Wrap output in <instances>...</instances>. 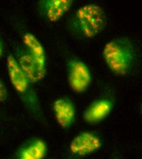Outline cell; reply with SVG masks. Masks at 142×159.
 I'll return each mask as SVG.
<instances>
[{
    "instance_id": "cell-14",
    "label": "cell",
    "mask_w": 142,
    "mask_h": 159,
    "mask_svg": "<svg viewBox=\"0 0 142 159\" xmlns=\"http://www.w3.org/2000/svg\"><path fill=\"white\" fill-rule=\"evenodd\" d=\"M140 111H141V115H142V106H141V109H140Z\"/></svg>"
},
{
    "instance_id": "cell-7",
    "label": "cell",
    "mask_w": 142,
    "mask_h": 159,
    "mask_svg": "<svg viewBox=\"0 0 142 159\" xmlns=\"http://www.w3.org/2000/svg\"><path fill=\"white\" fill-rule=\"evenodd\" d=\"M113 103L107 98H98L93 100L84 111L83 117L86 123L95 125L105 119L111 113Z\"/></svg>"
},
{
    "instance_id": "cell-12",
    "label": "cell",
    "mask_w": 142,
    "mask_h": 159,
    "mask_svg": "<svg viewBox=\"0 0 142 159\" xmlns=\"http://www.w3.org/2000/svg\"><path fill=\"white\" fill-rule=\"evenodd\" d=\"M7 98V91L4 83L0 79V102H3Z\"/></svg>"
},
{
    "instance_id": "cell-3",
    "label": "cell",
    "mask_w": 142,
    "mask_h": 159,
    "mask_svg": "<svg viewBox=\"0 0 142 159\" xmlns=\"http://www.w3.org/2000/svg\"><path fill=\"white\" fill-rule=\"evenodd\" d=\"M67 68L68 82L71 89L77 93L85 92L92 80L89 67L80 58H72L69 60Z\"/></svg>"
},
{
    "instance_id": "cell-4",
    "label": "cell",
    "mask_w": 142,
    "mask_h": 159,
    "mask_svg": "<svg viewBox=\"0 0 142 159\" xmlns=\"http://www.w3.org/2000/svg\"><path fill=\"white\" fill-rule=\"evenodd\" d=\"M102 146V140L98 135L85 131L80 132L72 139L69 149L73 156L84 157L98 151Z\"/></svg>"
},
{
    "instance_id": "cell-13",
    "label": "cell",
    "mask_w": 142,
    "mask_h": 159,
    "mask_svg": "<svg viewBox=\"0 0 142 159\" xmlns=\"http://www.w3.org/2000/svg\"><path fill=\"white\" fill-rule=\"evenodd\" d=\"M2 53H3V45H2V41L0 39V58L2 55Z\"/></svg>"
},
{
    "instance_id": "cell-5",
    "label": "cell",
    "mask_w": 142,
    "mask_h": 159,
    "mask_svg": "<svg viewBox=\"0 0 142 159\" xmlns=\"http://www.w3.org/2000/svg\"><path fill=\"white\" fill-rule=\"evenodd\" d=\"M74 1V0H39L38 12L45 20L55 23L69 11Z\"/></svg>"
},
{
    "instance_id": "cell-9",
    "label": "cell",
    "mask_w": 142,
    "mask_h": 159,
    "mask_svg": "<svg viewBox=\"0 0 142 159\" xmlns=\"http://www.w3.org/2000/svg\"><path fill=\"white\" fill-rule=\"evenodd\" d=\"M7 68L14 88L19 94H25L30 89L31 83L21 69L16 58L12 55L7 58Z\"/></svg>"
},
{
    "instance_id": "cell-1",
    "label": "cell",
    "mask_w": 142,
    "mask_h": 159,
    "mask_svg": "<svg viewBox=\"0 0 142 159\" xmlns=\"http://www.w3.org/2000/svg\"><path fill=\"white\" fill-rule=\"evenodd\" d=\"M102 58L110 71L118 77L134 74L138 64L137 48L133 40L127 37L110 40L104 45Z\"/></svg>"
},
{
    "instance_id": "cell-6",
    "label": "cell",
    "mask_w": 142,
    "mask_h": 159,
    "mask_svg": "<svg viewBox=\"0 0 142 159\" xmlns=\"http://www.w3.org/2000/svg\"><path fill=\"white\" fill-rule=\"evenodd\" d=\"M15 57L31 83L39 82L45 77L47 70L38 64L25 47H17Z\"/></svg>"
},
{
    "instance_id": "cell-11",
    "label": "cell",
    "mask_w": 142,
    "mask_h": 159,
    "mask_svg": "<svg viewBox=\"0 0 142 159\" xmlns=\"http://www.w3.org/2000/svg\"><path fill=\"white\" fill-rule=\"evenodd\" d=\"M23 42L38 64L42 69L47 70L45 52L40 41L32 33H26L23 36Z\"/></svg>"
},
{
    "instance_id": "cell-8",
    "label": "cell",
    "mask_w": 142,
    "mask_h": 159,
    "mask_svg": "<svg viewBox=\"0 0 142 159\" xmlns=\"http://www.w3.org/2000/svg\"><path fill=\"white\" fill-rule=\"evenodd\" d=\"M55 119L59 126L64 130L69 129L76 119V107L72 100L60 98L53 104Z\"/></svg>"
},
{
    "instance_id": "cell-10",
    "label": "cell",
    "mask_w": 142,
    "mask_h": 159,
    "mask_svg": "<svg viewBox=\"0 0 142 159\" xmlns=\"http://www.w3.org/2000/svg\"><path fill=\"white\" fill-rule=\"evenodd\" d=\"M47 152L45 142L41 139H32L23 143L16 152V156L21 159H42Z\"/></svg>"
},
{
    "instance_id": "cell-2",
    "label": "cell",
    "mask_w": 142,
    "mask_h": 159,
    "mask_svg": "<svg viewBox=\"0 0 142 159\" xmlns=\"http://www.w3.org/2000/svg\"><path fill=\"white\" fill-rule=\"evenodd\" d=\"M107 25V17L101 7L88 3L78 8L67 23L72 34L81 39H92L101 34Z\"/></svg>"
}]
</instances>
